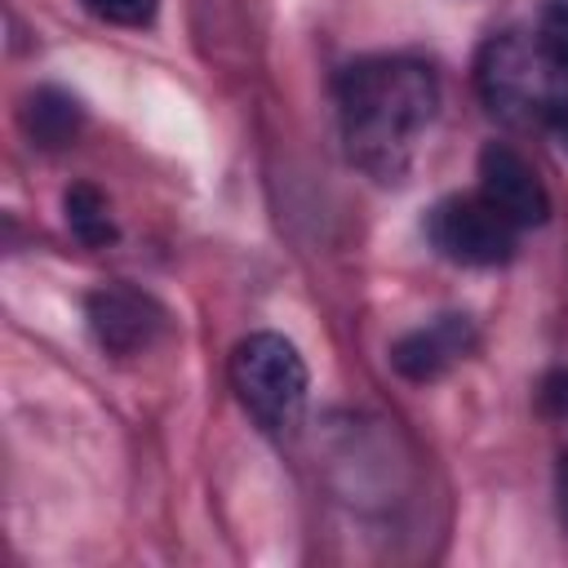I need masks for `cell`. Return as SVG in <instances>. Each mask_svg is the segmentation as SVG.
<instances>
[{"mask_svg":"<svg viewBox=\"0 0 568 568\" xmlns=\"http://www.w3.org/2000/svg\"><path fill=\"white\" fill-rule=\"evenodd\" d=\"M439 106V80L417 58H359L337 75V115L351 160L377 182H399Z\"/></svg>","mask_w":568,"mask_h":568,"instance_id":"cell-1","label":"cell"},{"mask_svg":"<svg viewBox=\"0 0 568 568\" xmlns=\"http://www.w3.org/2000/svg\"><path fill=\"white\" fill-rule=\"evenodd\" d=\"M231 386H235L240 404L257 417V426H266L271 435H284L306 413L311 373L288 337L248 333L231 351Z\"/></svg>","mask_w":568,"mask_h":568,"instance_id":"cell-2","label":"cell"},{"mask_svg":"<svg viewBox=\"0 0 568 568\" xmlns=\"http://www.w3.org/2000/svg\"><path fill=\"white\" fill-rule=\"evenodd\" d=\"M555 80L559 75L541 58L537 40H524L515 31L493 36L479 49V62H475L479 98L501 120H546L555 111V102H559Z\"/></svg>","mask_w":568,"mask_h":568,"instance_id":"cell-3","label":"cell"},{"mask_svg":"<svg viewBox=\"0 0 568 568\" xmlns=\"http://www.w3.org/2000/svg\"><path fill=\"white\" fill-rule=\"evenodd\" d=\"M426 235L439 248V257L457 262V266H501L515 257V235L519 226H510L479 191L475 195H448L430 209L426 217Z\"/></svg>","mask_w":568,"mask_h":568,"instance_id":"cell-4","label":"cell"},{"mask_svg":"<svg viewBox=\"0 0 568 568\" xmlns=\"http://www.w3.org/2000/svg\"><path fill=\"white\" fill-rule=\"evenodd\" d=\"M84 320H89V333L93 342L115 355V359H129V355H142L151 351L164 328H169V315L164 306L142 293V288H129V284H102L84 297Z\"/></svg>","mask_w":568,"mask_h":568,"instance_id":"cell-5","label":"cell"},{"mask_svg":"<svg viewBox=\"0 0 568 568\" xmlns=\"http://www.w3.org/2000/svg\"><path fill=\"white\" fill-rule=\"evenodd\" d=\"M479 195L510 222V226H541L550 217V191L541 173L510 146V142H488L479 151Z\"/></svg>","mask_w":568,"mask_h":568,"instance_id":"cell-6","label":"cell"},{"mask_svg":"<svg viewBox=\"0 0 568 568\" xmlns=\"http://www.w3.org/2000/svg\"><path fill=\"white\" fill-rule=\"evenodd\" d=\"M475 324L470 315H439L404 337H395L390 346V368L408 382H435L444 377L457 359H466L475 351Z\"/></svg>","mask_w":568,"mask_h":568,"instance_id":"cell-7","label":"cell"},{"mask_svg":"<svg viewBox=\"0 0 568 568\" xmlns=\"http://www.w3.org/2000/svg\"><path fill=\"white\" fill-rule=\"evenodd\" d=\"M80 124H84V111H80V102L67 89L44 84V89L27 93V102H22V129L44 151H58V146L75 142Z\"/></svg>","mask_w":568,"mask_h":568,"instance_id":"cell-8","label":"cell"},{"mask_svg":"<svg viewBox=\"0 0 568 568\" xmlns=\"http://www.w3.org/2000/svg\"><path fill=\"white\" fill-rule=\"evenodd\" d=\"M62 217H67V226H71V235H75L80 244L102 248V244L115 240L111 204H106V195H102L98 186H89V182L67 186V195H62Z\"/></svg>","mask_w":568,"mask_h":568,"instance_id":"cell-9","label":"cell"},{"mask_svg":"<svg viewBox=\"0 0 568 568\" xmlns=\"http://www.w3.org/2000/svg\"><path fill=\"white\" fill-rule=\"evenodd\" d=\"M537 49L541 58L555 67L559 80H568V0H555L541 9V22H537Z\"/></svg>","mask_w":568,"mask_h":568,"instance_id":"cell-10","label":"cell"},{"mask_svg":"<svg viewBox=\"0 0 568 568\" xmlns=\"http://www.w3.org/2000/svg\"><path fill=\"white\" fill-rule=\"evenodd\" d=\"M80 4L111 27H151L160 9V0H80Z\"/></svg>","mask_w":568,"mask_h":568,"instance_id":"cell-11","label":"cell"}]
</instances>
